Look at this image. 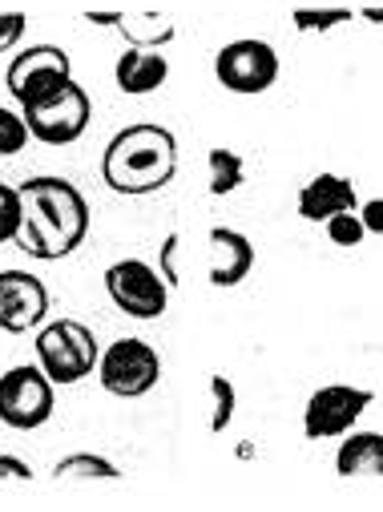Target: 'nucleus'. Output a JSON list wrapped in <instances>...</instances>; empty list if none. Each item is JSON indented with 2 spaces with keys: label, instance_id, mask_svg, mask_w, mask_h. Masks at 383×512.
Returning <instances> with one entry per match:
<instances>
[{
  "label": "nucleus",
  "instance_id": "10",
  "mask_svg": "<svg viewBox=\"0 0 383 512\" xmlns=\"http://www.w3.org/2000/svg\"><path fill=\"white\" fill-rule=\"evenodd\" d=\"M73 77V61L65 49L57 45H33L25 53H17L9 61V73H5V85L13 93L17 105H29L45 93H53L57 85H65Z\"/></svg>",
  "mask_w": 383,
  "mask_h": 512
},
{
  "label": "nucleus",
  "instance_id": "16",
  "mask_svg": "<svg viewBox=\"0 0 383 512\" xmlns=\"http://www.w3.org/2000/svg\"><path fill=\"white\" fill-rule=\"evenodd\" d=\"M206 170H210V194L214 198H226V194L242 190V182H246V158L230 146H210Z\"/></svg>",
  "mask_w": 383,
  "mask_h": 512
},
{
  "label": "nucleus",
  "instance_id": "25",
  "mask_svg": "<svg viewBox=\"0 0 383 512\" xmlns=\"http://www.w3.org/2000/svg\"><path fill=\"white\" fill-rule=\"evenodd\" d=\"M355 210H359V218H363L367 238H371V234H383V198H367V202H359Z\"/></svg>",
  "mask_w": 383,
  "mask_h": 512
},
{
  "label": "nucleus",
  "instance_id": "20",
  "mask_svg": "<svg viewBox=\"0 0 383 512\" xmlns=\"http://www.w3.org/2000/svg\"><path fill=\"white\" fill-rule=\"evenodd\" d=\"M21 222H25V194H21V186L0 182V242H17Z\"/></svg>",
  "mask_w": 383,
  "mask_h": 512
},
{
  "label": "nucleus",
  "instance_id": "17",
  "mask_svg": "<svg viewBox=\"0 0 383 512\" xmlns=\"http://www.w3.org/2000/svg\"><path fill=\"white\" fill-rule=\"evenodd\" d=\"M351 21H355V13L351 9H339V5H299L291 13L295 33H303V37H327V33L351 25Z\"/></svg>",
  "mask_w": 383,
  "mask_h": 512
},
{
  "label": "nucleus",
  "instance_id": "7",
  "mask_svg": "<svg viewBox=\"0 0 383 512\" xmlns=\"http://www.w3.org/2000/svg\"><path fill=\"white\" fill-rule=\"evenodd\" d=\"M105 291L121 315L142 319V323L162 319L170 307V283L162 279L154 263H142V259H121L105 267Z\"/></svg>",
  "mask_w": 383,
  "mask_h": 512
},
{
  "label": "nucleus",
  "instance_id": "13",
  "mask_svg": "<svg viewBox=\"0 0 383 512\" xmlns=\"http://www.w3.org/2000/svg\"><path fill=\"white\" fill-rule=\"evenodd\" d=\"M166 77H170V61L158 49H146V45H130L113 65V81L125 97L158 93L166 85Z\"/></svg>",
  "mask_w": 383,
  "mask_h": 512
},
{
  "label": "nucleus",
  "instance_id": "1",
  "mask_svg": "<svg viewBox=\"0 0 383 512\" xmlns=\"http://www.w3.org/2000/svg\"><path fill=\"white\" fill-rule=\"evenodd\" d=\"M21 194H25V222L17 242L25 254H33L37 263H57L81 250V242L89 238V202L73 182L41 174L29 178Z\"/></svg>",
  "mask_w": 383,
  "mask_h": 512
},
{
  "label": "nucleus",
  "instance_id": "23",
  "mask_svg": "<svg viewBox=\"0 0 383 512\" xmlns=\"http://www.w3.org/2000/svg\"><path fill=\"white\" fill-rule=\"evenodd\" d=\"M178 246H182V234H166V242H162V250H158V271H162V279L170 283V291L182 283L178 279V263H174V254H178Z\"/></svg>",
  "mask_w": 383,
  "mask_h": 512
},
{
  "label": "nucleus",
  "instance_id": "15",
  "mask_svg": "<svg viewBox=\"0 0 383 512\" xmlns=\"http://www.w3.org/2000/svg\"><path fill=\"white\" fill-rule=\"evenodd\" d=\"M335 472L343 480L383 476V432H347L335 452Z\"/></svg>",
  "mask_w": 383,
  "mask_h": 512
},
{
  "label": "nucleus",
  "instance_id": "24",
  "mask_svg": "<svg viewBox=\"0 0 383 512\" xmlns=\"http://www.w3.org/2000/svg\"><path fill=\"white\" fill-rule=\"evenodd\" d=\"M29 29V17L25 13H0V53L13 49Z\"/></svg>",
  "mask_w": 383,
  "mask_h": 512
},
{
  "label": "nucleus",
  "instance_id": "19",
  "mask_svg": "<svg viewBox=\"0 0 383 512\" xmlns=\"http://www.w3.org/2000/svg\"><path fill=\"white\" fill-rule=\"evenodd\" d=\"M29 142H33V134H29L25 113L0 105V158H17Z\"/></svg>",
  "mask_w": 383,
  "mask_h": 512
},
{
  "label": "nucleus",
  "instance_id": "6",
  "mask_svg": "<svg viewBox=\"0 0 383 512\" xmlns=\"http://www.w3.org/2000/svg\"><path fill=\"white\" fill-rule=\"evenodd\" d=\"M97 379L101 388L117 400H142L158 388L162 379V359L146 339H113L101 359H97Z\"/></svg>",
  "mask_w": 383,
  "mask_h": 512
},
{
  "label": "nucleus",
  "instance_id": "26",
  "mask_svg": "<svg viewBox=\"0 0 383 512\" xmlns=\"http://www.w3.org/2000/svg\"><path fill=\"white\" fill-rule=\"evenodd\" d=\"M5 480H17V484H25V480H33V468H29L21 456L0 452V484H5Z\"/></svg>",
  "mask_w": 383,
  "mask_h": 512
},
{
  "label": "nucleus",
  "instance_id": "28",
  "mask_svg": "<svg viewBox=\"0 0 383 512\" xmlns=\"http://www.w3.org/2000/svg\"><path fill=\"white\" fill-rule=\"evenodd\" d=\"M355 17L359 21H371V25H383V9H359Z\"/></svg>",
  "mask_w": 383,
  "mask_h": 512
},
{
  "label": "nucleus",
  "instance_id": "21",
  "mask_svg": "<svg viewBox=\"0 0 383 512\" xmlns=\"http://www.w3.org/2000/svg\"><path fill=\"white\" fill-rule=\"evenodd\" d=\"M210 396H214V412H210V432H226L230 420H234V408H238V392H234V383L214 371L210 375Z\"/></svg>",
  "mask_w": 383,
  "mask_h": 512
},
{
  "label": "nucleus",
  "instance_id": "11",
  "mask_svg": "<svg viewBox=\"0 0 383 512\" xmlns=\"http://www.w3.org/2000/svg\"><path fill=\"white\" fill-rule=\"evenodd\" d=\"M49 319V287L33 271H0V331L29 335Z\"/></svg>",
  "mask_w": 383,
  "mask_h": 512
},
{
  "label": "nucleus",
  "instance_id": "5",
  "mask_svg": "<svg viewBox=\"0 0 383 512\" xmlns=\"http://www.w3.org/2000/svg\"><path fill=\"white\" fill-rule=\"evenodd\" d=\"M57 408V383L41 363H17L0 375V424L17 432H37Z\"/></svg>",
  "mask_w": 383,
  "mask_h": 512
},
{
  "label": "nucleus",
  "instance_id": "12",
  "mask_svg": "<svg viewBox=\"0 0 383 512\" xmlns=\"http://www.w3.org/2000/svg\"><path fill=\"white\" fill-rule=\"evenodd\" d=\"M210 287L230 291L250 279L254 271V242L242 230L230 226H210Z\"/></svg>",
  "mask_w": 383,
  "mask_h": 512
},
{
  "label": "nucleus",
  "instance_id": "4",
  "mask_svg": "<svg viewBox=\"0 0 383 512\" xmlns=\"http://www.w3.org/2000/svg\"><path fill=\"white\" fill-rule=\"evenodd\" d=\"M25 121H29V134L41 146H73L93 121V101L89 93L69 77L65 85H57L53 93L21 105Z\"/></svg>",
  "mask_w": 383,
  "mask_h": 512
},
{
  "label": "nucleus",
  "instance_id": "14",
  "mask_svg": "<svg viewBox=\"0 0 383 512\" xmlns=\"http://www.w3.org/2000/svg\"><path fill=\"white\" fill-rule=\"evenodd\" d=\"M359 202H355V182L351 178H343V174H315L303 190H299V198H295V210H299V218L303 222H327L331 214H339V210H355Z\"/></svg>",
  "mask_w": 383,
  "mask_h": 512
},
{
  "label": "nucleus",
  "instance_id": "8",
  "mask_svg": "<svg viewBox=\"0 0 383 512\" xmlns=\"http://www.w3.org/2000/svg\"><path fill=\"white\" fill-rule=\"evenodd\" d=\"M279 53L275 45L259 41V37H238V41H226L214 57V77L222 89L230 93H242V97H254V93H267L275 81H279Z\"/></svg>",
  "mask_w": 383,
  "mask_h": 512
},
{
  "label": "nucleus",
  "instance_id": "9",
  "mask_svg": "<svg viewBox=\"0 0 383 512\" xmlns=\"http://www.w3.org/2000/svg\"><path fill=\"white\" fill-rule=\"evenodd\" d=\"M371 404H375V392L355 388V383H327V388H315L307 408H303V436L307 440L347 436Z\"/></svg>",
  "mask_w": 383,
  "mask_h": 512
},
{
  "label": "nucleus",
  "instance_id": "22",
  "mask_svg": "<svg viewBox=\"0 0 383 512\" xmlns=\"http://www.w3.org/2000/svg\"><path fill=\"white\" fill-rule=\"evenodd\" d=\"M323 234H327L331 246H343V250H351V246H359V242L367 238L359 210H339V214H331V218L323 222Z\"/></svg>",
  "mask_w": 383,
  "mask_h": 512
},
{
  "label": "nucleus",
  "instance_id": "18",
  "mask_svg": "<svg viewBox=\"0 0 383 512\" xmlns=\"http://www.w3.org/2000/svg\"><path fill=\"white\" fill-rule=\"evenodd\" d=\"M53 476L57 480H117L121 468L101 452H73L53 464Z\"/></svg>",
  "mask_w": 383,
  "mask_h": 512
},
{
  "label": "nucleus",
  "instance_id": "3",
  "mask_svg": "<svg viewBox=\"0 0 383 512\" xmlns=\"http://www.w3.org/2000/svg\"><path fill=\"white\" fill-rule=\"evenodd\" d=\"M33 347H37V363L41 371L57 383V388H69V383H81L85 375L97 371V335L93 327H85L81 319H53L41 323L33 331Z\"/></svg>",
  "mask_w": 383,
  "mask_h": 512
},
{
  "label": "nucleus",
  "instance_id": "2",
  "mask_svg": "<svg viewBox=\"0 0 383 512\" xmlns=\"http://www.w3.org/2000/svg\"><path fill=\"white\" fill-rule=\"evenodd\" d=\"M101 178L121 198H150L166 190L178 178V138L154 121L125 125L101 154Z\"/></svg>",
  "mask_w": 383,
  "mask_h": 512
},
{
  "label": "nucleus",
  "instance_id": "27",
  "mask_svg": "<svg viewBox=\"0 0 383 512\" xmlns=\"http://www.w3.org/2000/svg\"><path fill=\"white\" fill-rule=\"evenodd\" d=\"M85 21H89V25H97V29H121L125 13H85Z\"/></svg>",
  "mask_w": 383,
  "mask_h": 512
}]
</instances>
